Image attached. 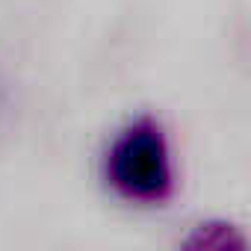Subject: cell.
Returning a JSON list of instances; mask_svg holds the SVG:
<instances>
[{
	"mask_svg": "<svg viewBox=\"0 0 251 251\" xmlns=\"http://www.w3.org/2000/svg\"><path fill=\"white\" fill-rule=\"evenodd\" d=\"M100 180L112 198L130 207H163L175 198V145L154 112H136L115 127L100 154Z\"/></svg>",
	"mask_w": 251,
	"mask_h": 251,
	"instance_id": "obj_1",
	"label": "cell"
},
{
	"mask_svg": "<svg viewBox=\"0 0 251 251\" xmlns=\"http://www.w3.org/2000/svg\"><path fill=\"white\" fill-rule=\"evenodd\" d=\"M180 245L195 251H245L251 248V236L230 219H204L189 227Z\"/></svg>",
	"mask_w": 251,
	"mask_h": 251,
	"instance_id": "obj_2",
	"label": "cell"
},
{
	"mask_svg": "<svg viewBox=\"0 0 251 251\" xmlns=\"http://www.w3.org/2000/svg\"><path fill=\"white\" fill-rule=\"evenodd\" d=\"M6 106H9V83H6L3 71H0V121L6 115Z\"/></svg>",
	"mask_w": 251,
	"mask_h": 251,
	"instance_id": "obj_3",
	"label": "cell"
}]
</instances>
